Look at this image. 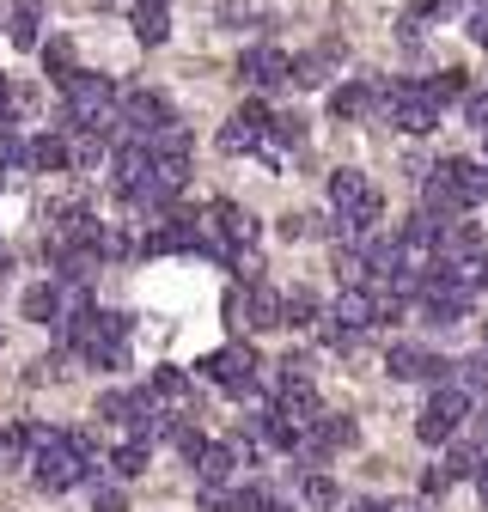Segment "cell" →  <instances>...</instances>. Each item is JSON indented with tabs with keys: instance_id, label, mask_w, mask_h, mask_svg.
<instances>
[{
	"instance_id": "obj_1",
	"label": "cell",
	"mask_w": 488,
	"mask_h": 512,
	"mask_svg": "<svg viewBox=\"0 0 488 512\" xmlns=\"http://www.w3.org/2000/svg\"><path fill=\"white\" fill-rule=\"evenodd\" d=\"M257 348L251 342H232V348H214V354H202L196 360V372L208 378V384H220V391H232L238 403L244 397H257Z\"/></svg>"
},
{
	"instance_id": "obj_2",
	"label": "cell",
	"mask_w": 488,
	"mask_h": 512,
	"mask_svg": "<svg viewBox=\"0 0 488 512\" xmlns=\"http://www.w3.org/2000/svg\"><path fill=\"white\" fill-rule=\"evenodd\" d=\"M464 415H470V391H458V384H434V397H427V409L415 421V439L421 445H446Z\"/></svg>"
},
{
	"instance_id": "obj_3",
	"label": "cell",
	"mask_w": 488,
	"mask_h": 512,
	"mask_svg": "<svg viewBox=\"0 0 488 512\" xmlns=\"http://www.w3.org/2000/svg\"><path fill=\"white\" fill-rule=\"evenodd\" d=\"M470 299H476L470 281H452V275H427L421 281V317H427V324H464Z\"/></svg>"
},
{
	"instance_id": "obj_4",
	"label": "cell",
	"mask_w": 488,
	"mask_h": 512,
	"mask_svg": "<svg viewBox=\"0 0 488 512\" xmlns=\"http://www.w3.org/2000/svg\"><path fill=\"white\" fill-rule=\"evenodd\" d=\"M31 476H37V488H49V494H68L74 482H86V476H98V464H86V458H74L68 452V439H55V445H43V452H31Z\"/></svg>"
},
{
	"instance_id": "obj_5",
	"label": "cell",
	"mask_w": 488,
	"mask_h": 512,
	"mask_svg": "<svg viewBox=\"0 0 488 512\" xmlns=\"http://www.w3.org/2000/svg\"><path fill=\"white\" fill-rule=\"evenodd\" d=\"M116 122H122V135H129V141H147L153 128L171 122V104L159 92H147V86H129V92H116Z\"/></svg>"
},
{
	"instance_id": "obj_6",
	"label": "cell",
	"mask_w": 488,
	"mask_h": 512,
	"mask_svg": "<svg viewBox=\"0 0 488 512\" xmlns=\"http://www.w3.org/2000/svg\"><path fill=\"white\" fill-rule=\"evenodd\" d=\"M434 177L458 196V208H464V214H470L476 202H488V165H482V159H440V165H434Z\"/></svg>"
},
{
	"instance_id": "obj_7",
	"label": "cell",
	"mask_w": 488,
	"mask_h": 512,
	"mask_svg": "<svg viewBox=\"0 0 488 512\" xmlns=\"http://www.w3.org/2000/svg\"><path fill=\"white\" fill-rule=\"evenodd\" d=\"M269 135V104H257V98H244L238 110H232V122L220 128V153H257V141Z\"/></svg>"
},
{
	"instance_id": "obj_8",
	"label": "cell",
	"mask_w": 488,
	"mask_h": 512,
	"mask_svg": "<svg viewBox=\"0 0 488 512\" xmlns=\"http://www.w3.org/2000/svg\"><path fill=\"white\" fill-rule=\"evenodd\" d=\"M238 80L251 86V92L287 86V49H275V43H257V49H244V55H238Z\"/></svg>"
},
{
	"instance_id": "obj_9",
	"label": "cell",
	"mask_w": 488,
	"mask_h": 512,
	"mask_svg": "<svg viewBox=\"0 0 488 512\" xmlns=\"http://www.w3.org/2000/svg\"><path fill=\"white\" fill-rule=\"evenodd\" d=\"M336 330H348V336H360V330H373L379 324V299H373V287H342L336 293V305L324 311Z\"/></svg>"
},
{
	"instance_id": "obj_10",
	"label": "cell",
	"mask_w": 488,
	"mask_h": 512,
	"mask_svg": "<svg viewBox=\"0 0 488 512\" xmlns=\"http://www.w3.org/2000/svg\"><path fill=\"white\" fill-rule=\"evenodd\" d=\"M275 415H281V421H293V427L305 433V427L324 415V403H318V391H312L305 378H281V391H275Z\"/></svg>"
},
{
	"instance_id": "obj_11",
	"label": "cell",
	"mask_w": 488,
	"mask_h": 512,
	"mask_svg": "<svg viewBox=\"0 0 488 512\" xmlns=\"http://www.w3.org/2000/svg\"><path fill=\"white\" fill-rule=\"evenodd\" d=\"M336 43H324V49H305V55H287V80L293 86H330V74H336Z\"/></svg>"
},
{
	"instance_id": "obj_12",
	"label": "cell",
	"mask_w": 488,
	"mask_h": 512,
	"mask_svg": "<svg viewBox=\"0 0 488 512\" xmlns=\"http://www.w3.org/2000/svg\"><path fill=\"white\" fill-rule=\"evenodd\" d=\"M366 196H373V183H366V171H354V165L330 171V208H336V220H342V214H354Z\"/></svg>"
},
{
	"instance_id": "obj_13",
	"label": "cell",
	"mask_w": 488,
	"mask_h": 512,
	"mask_svg": "<svg viewBox=\"0 0 488 512\" xmlns=\"http://www.w3.org/2000/svg\"><path fill=\"white\" fill-rule=\"evenodd\" d=\"M244 330H281V293L275 287H244Z\"/></svg>"
},
{
	"instance_id": "obj_14",
	"label": "cell",
	"mask_w": 488,
	"mask_h": 512,
	"mask_svg": "<svg viewBox=\"0 0 488 512\" xmlns=\"http://www.w3.org/2000/svg\"><path fill=\"white\" fill-rule=\"evenodd\" d=\"M330 116H336V122L373 116V86H366V80H342V86H330Z\"/></svg>"
},
{
	"instance_id": "obj_15",
	"label": "cell",
	"mask_w": 488,
	"mask_h": 512,
	"mask_svg": "<svg viewBox=\"0 0 488 512\" xmlns=\"http://www.w3.org/2000/svg\"><path fill=\"white\" fill-rule=\"evenodd\" d=\"M74 165V147L61 135H43V141H25V171H68Z\"/></svg>"
},
{
	"instance_id": "obj_16",
	"label": "cell",
	"mask_w": 488,
	"mask_h": 512,
	"mask_svg": "<svg viewBox=\"0 0 488 512\" xmlns=\"http://www.w3.org/2000/svg\"><path fill=\"white\" fill-rule=\"evenodd\" d=\"M7 37H13V49H37L43 43V0H13Z\"/></svg>"
},
{
	"instance_id": "obj_17",
	"label": "cell",
	"mask_w": 488,
	"mask_h": 512,
	"mask_svg": "<svg viewBox=\"0 0 488 512\" xmlns=\"http://www.w3.org/2000/svg\"><path fill=\"white\" fill-rule=\"evenodd\" d=\"M37 55H43V74H49L55 86L80 74V55H74V37H49V43H37Z\"/></svg>"
},
{
	"instance_id": "obj_18",
	"label": "cell",
	"mask_w": 488,
	"mask_h": 512,
	"mask_svg": "<svg viewBox=\"0 0 488 512\" xmlns=\"http://www.w3.org/2000/svg\"><path fill=\"white\" fill-rule=\"evenodd\" d=\"M135 37L147 49H159L171 37V19H165V0H135Z\"/></svg>"
},
{
	"instance_id": "obj_19",
	"label": "cell",
	"mask_w": 488,
	"mask_h": 512,
	"mask_svg": "<svg viewBox=\"0 0 488 512\" xmlns=\"http://www.w3.org/2000/svg\"><path fill=\"white\" fill-rule=\"evenodd\" d=\"M464 92H470L464 68H446V74H434V80H421V98L434 104V110H446V104H464Z\"/></svg>"
},
{
	"instance_id": "obj_20",
	"label": "cell",
	"mask_w": 488,
	"mask_h": 512,
	"mask_svg": "<svg viewBox=\"0 0 488 512\" xmlns=\"http://www.w3.org/2000/svg\"><path fill=\"white\" fill-rule=\"evenodd\" d=\"M281 324H293V330H305V324H318V299L305 293V287L281 293Z\"/></svg>"
},
{
	"instance_id": "obj_21",
	"label": "cell",
	"mask_w": 488,
	"mask_h": 512,
	"mask_svg": "<svg viewBox=\"0 0 488 512\" xmlns=\"http://www.w3.org/2000/svg\"><path fill=\"white\" fill-rule=\"evenodd\" d=\"M104 464H110V476H122V482H135V476L147 470V445H141V439H129V445H116V452H110Z\"/></svg>"
},
{
	"instance_id": "obj_22",
	"label": "cell",
	"mask_w": 488,
	"mask_h": 512,
	"mask_svg": "<svg viewBox=\"0 0 488 512\" xmlns=\"http://www.w3.org/2000/svg\"><path fill=\"white\" fill-rule=\"evenodd\" d=\"M299 500H305V506H336L342 488H336L324 470H305V476H299Z\"/></svg>"
},
{
	"instance_id": "obj_23",
	"label": "cell",
	"mask_w": 488,
	"mask_h": 512,
	"mask_svg": "<svg viewBox=\"0 0 488 512\" xmlns=\"http://www.w3.org/2000/svg\"><path fill=\"white\" fill-rule=\"evenodd\" d=\"M238 464H232V445H202V458H196V476L202 482H226Z\"/></svg>"
},
{
	"instance_id": "obj_24",
	"label": "cell",
	"mask_w": 488,
	"mask_h": 512,
	"mask_svg": "<svg viewBox=\"0 0 488 512\" xmlns=\"http://www.w3.org/2000/svg\"><path fill=\"white\" fill-rule=\"evenodd\" d=\"M452 384L458 391H488V348L470 354V360H452Z\"/></svg>"
},
{
	"instance_id": "obj_25",
	"label": "cell",
	"mask_w": 488,
	"mask_h": 512,
	"mask_svg": "<svg viewBox=\"0 0 488 512\" xmlns=\"http://www.w3.org/2000/svg\"><path fill=\"white\" fill-rule=\"evenodd\" d=\"M25 317H31V324H55V281L25 287Z\"/></svg>"
},
{
	"instance_id": "obj_26",
	"label": "cell",
	"mask_w": 488,
	"mask_h": 512,
	"mask_svg": "<svg viewBox=\"0 0 488 512\" xmlns=\"http://www.w3.org/2000/svg\"><path fill=\"white\" fill-rule=\"evenodd\" d=\"M147 397H171L177 403V397H190V378H183L177 366H153V391Z\"/></svg>"
},
{
	"instance_id": "obj_27",
	"label": "cell",
	"mask_w": 488,
	"mask_h": 512,
	"mask_svg": "<svg viewBox=\"0 0 488 512\" xmlns=\"http://www.w3.org/2000/svg\"><path fill=\"white\" fill-rule=\"evenodd\" d=\"M476 464H482V452H476V445H452L440 470H446L452 482H464V476H476Z\"/></svg>"
},
{
	"instance_id": "obj_28",
	"label": "cell",
	"mask_w": 488,
	"mask_h": 512,
	"mask_svg": "<svg viewBox=\"0 0 488 512\" xmlns=\"http://www.w3.org/2000/svg\"><path fill=\"white\" fill-rule=\"evenodd\" d=\"M25 458H31L25 427H7V433H0V470H13V464H25Z\"/></svg>"
},
{
	"instance_id": "obj_29",
	"label": "cell",
	"mask_w": 488,
	"mask_h": 512,
	"mask_svg": "<svg viewBox=\"0 0 488 512\" xmlns=\"http://www.w3.org/2000/svg\"><path fill=\"white\" fill-rule=\"evenodd\" d=\"M330 269H336V281H342V287H366V263H360V250H336V263H330Z\"/></svg>"
},
{
	"instance_id": "obj_30",
	"label": "cell",
	"mask_w": 488,
	"mask_h": 512,
	"mask_svg": "<svg viewBox=\"0 0 488 512\" xmlns=\"http://www.w3.org/2000/svg\"><path fill=\"white\" fill-rule=\"evenodd\" d=\"M68 378V354H43L31 372H25V384H61Z\"/></svg>"
},
{
	"instance_id": "obj_31",
	"label": "cell",
	"mask_w": 488,
	"mask_h": 512,
	"mask_svg": "<svg viewBox=\"0 0 488 512\" xmlns=\"http://www.w3.org/2000/svg\"><path fill=\"white\" fill-rule=\"evenodd\" d=\"M226 269H232L244 287H257V281H263V256H251V250H232V263H226Z\"/></svg>"
},
{
	"instance_id": "obj_32",
	"label": "cell",
	"mask_w": 488,
	"mask_h": 512,
	"mask_svg": "<svg viewBox=\"0 0 488 512\" xmlns=\"http://www.w3.org/2000/svg\"><path fill=\"white\" fill-rule=\"evenodd\" d=\"M0 171H25V141L13 128H0Z\"/></svg>"
},
{
	"instance_id": "obj_33",
	"label": "cell",
	"mask_w": 488,
	"mask_h": 512,
	"mask_svg": "<svg viewBox=\"0 0 488 512\" xmlns=\"http://www.w3.org/2000/svg\"><path fill=\"white\" fill-rule=\"evenodd\" d=\"M92 512H129V494L110 488V482H98V488H92Z\"/></svg>"
},
{
	"instance_id": "obj_34",
	"label": "cell",
	"mask_w": 488,
	"mask_h": 512,
	"mask_svg": "<svg viewBox=\"0 0 488 512\" xmlns=\"http://www.w3.org/2000/svg\"><path fill=\"white\" fill-rule=\"evenodd\" d=\"M202 512H232V488H220V482H202Z\"/></svg>"
},
{
	"instance_id": "obj_35",
	"label": "cell",
	"mask_w": 488,
	"mask_h": 512,
	"mask_svg": "<svg viewBox=\"0 0 488 512\" xmlns=\"http://www.w3.org/2000/svg\"><path fill=\"white\" fill-rule=\"evenodd\" d=\"M171 439H177V452H183V458H190V464L202 458V445H208V439H202L196 427H183V421H177V433H171Z\"/></svg>"
},
{
	"instance_id": "obj_36",
	"label": "cell",
	"mask_w": 488,
	"mask_h": 512,
	"mask_svg": "<svg viewBox=\"0 0 488 512\" xmlns=\"http://www.w3.org/2000/svg\"><path fill=\"white\" fill-rule=\"evenodd\" d=\"M464 116H470V128L488 135V92H464Z\"/></svg>"
},
{
	"instance_id": "obj_37",
	"label": "cell",
	"mask_w": 488,
	"mask_h": 512,
	"mask_svg": "<svg viewBox=\"0 0 488 512\" xmlns=\"http://www.w3.org/2000/svg\"><path fill=\"white\" fill-rule=\"evenodd\" d=\"M446 488H452V476H446L440 464H434V470L421 476V494H427V500H446Z\"/></svg>"
},
{
	"instance_id": "obj_38",
	"label": "cell",
	"mask_w": 488,
	"mask_h": 512,
	"mask_svg": "<svg viewBox=\"0 0 488 512\" xmlns=\"http://www.w3.org/2000/svg\"><path fill=\"white\" fill-rule=\"evenodd\" d=\"M220 311H226V324H232V330H244V293H238V287L220 299Z\"/></svg>"
},
{
	"instance_id": "obj_39",
	"label": "cell",
	"mask_w": 488,
	"mask_h": 512,
	"mask_svg": "<svg viewBox=\"0 0 488 512\" xmlns=\"http://www.w3.org/2000/svg\"><path fill=\"white\" fill-rule=\"evenodd\" d=\"M13 104H19V92H13L7 80H0V128H7V122H13Z\"/></svg>"
},
{
	"instance_id": "obj_40",
	"label": "cell",
	"mask_w": 488,
	"mask_h": 512,
	"mask_svg": "<svg viewBox=\"0 0 488 512\" xmlns=\"http://www.w3.org/2000/svg\"><path fill=\"white\" fill-rule=\"evenodd\" d=\"M476 494H482V506H488V452H482V464H476Z\"/></svg>"
},
{
	"instance_id": "obj_41",
	"label": "cell",
	"mask_w": 488,
	"mask_h": 512,
	"mask_svg": "<svg viewBox=\"0 0 488 512\" xmlns=\"http://www.w3.org/2000/svg\"><path fill=\"white\" fill-rule=\"evenodd\" d=\"M385 512H427V500H397V506H385Z\"/></svg>"
},
{
	"instance_id": "obj_42",
	"label": "cell",
	"mask_w": 488,
	"mask_h": 512,
	"mask_svg": "<svg viewBox=\"0 0 488 512\" xmlns=\"http://www.w3.org/2000/svg\"><path fill=\"white\" fill-rule=\"evenodd\" d=\"M348 512H385V500H354Z\"/></svg>"
},
{
	"instance_id": "obj_43",
	"label": "cell",
	"mask_w": 488,
	"mask_h": 512,
	"mask_svg": "<svg viewBox=\"0 0 488 512\" xmlns=\"http://www.w3.org/2000/svg\"><path fill=\"white\" fill-rule=\"evenodd\" d=\"M476 427H482V452H488V409H482V415H476Z\"/></svg>"
},
{
	"instance_id": "obj_44",
	"label": "cell",
	"mask_w": 488,
	"mask_h": 512,
	"mask_svg": "<svg viewBox=\"0 0 488 512\" xmlns=\"http://www.w3.org/2000/svg\"><path fill=\"white\" fill-rule=\"evenodd\" d=\"M476 287H488V256H482V269H476Z\"/></svg>"
},
{
	"instance_id": "obj_45",
	"label": "cell",
	"mask_w": 488,
	"mask_h": 512,
	"mask_svg": "<svg viewBox=\"0 0 488 512\" xmlns=\"http://www.w3.org/2000/svg\"><path fill=\"white\" fill-rule=\"evenodd\" d=\"M263 512H287V506H281V500H269V506H263Z\"/></svg>"
},
{
	"instance_id": "obj_46",
	"label": "cell",
	"mask_w": 488,
	"mask_h": 512,
	"mask_svg": "<svg viewBox=\"0 0 488 512\" xmlns=\"http://www.w3.org/2000/svg\"><path fill=\"white\" fill-rule=\"evenodd\" d=\"M0 256H7V244H0Z\"/></svg>"
}]
</instances>
